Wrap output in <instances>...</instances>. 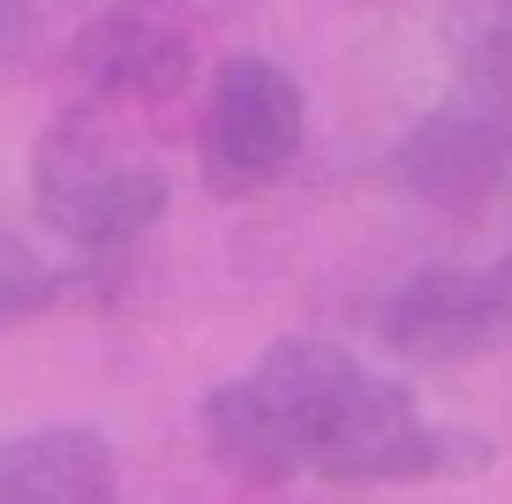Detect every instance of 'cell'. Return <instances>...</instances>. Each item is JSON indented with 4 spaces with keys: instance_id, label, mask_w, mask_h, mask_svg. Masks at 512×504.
Listing matches in <instances>:
<instances>
[{
    "instance_id": "5",
    "label": "cell",
    "mask_w": 512,
    "mask_h": 504,
    "mask_svg": "<svg viewBox=\"0 0 512 504\" xmlns=\"http://www.w3.org/2000/svg\"><path fill=\"white\" fill-rule=\"evenodd\" d=\"M392 174L415 204L445 211V219H475L512 174V113L482 106V98L445 91L392 151Z\"/></svg>"
},
{
    "instance_id": "8",
    "label": "cell",
    "mask_w": 512,
    "mask_h": 504,
    "mask_svg": "<svg viewBox=\"0 0 512 504\" xmlns=\"http://www.w3.org/2000/svg\"><path fill=\"white\" fill-rule=\"evenodd\" d=\"M445 91L512 113V0H452V83Z\"/></svg>"
},
{
    "instance_id": "4",
    "label": "cell",
    "mask_w": 512,
    "mask_h": 504,
    "mask_svg": "<svg viewBox=\"0 0 512 504\" xmlns=\"http://www.w3.org/2000/svg\"><path fill=\"white\" fill-rule=\"evenodd\" d=\"M377 339H384V354H400L415 369L505 354L512 347V249L482 271L430 264L415 279H400L377 309Z\"/></svg>"
},
{
    "instance_id": "6",
    "label": "cell",
    "mask_w": 512,
    "mask_h": 504,
    "mask_svg": "<svg viewBox=\"0 0 512 504\" xmlns=\"http://www.w3.org/2000/svg\"><path fill=\"white\" fill-rule=\"evenodd\" d=\"M0 504H121L113 444L91 422H46L0 437Z\"/></svg>"
},
{
    "instance_id": "7",
    "label": "cell",
    "mask_w": 512,
    "mask_h": 504,
    "mask_svg": "<svg viewBox=\"0 0 512 504\" xmlns=\"http://www.w3.org/2000/svg\"><path fill=\"white\" fill-rule=\"evenodd\" d=\"M196 429H204L211 467L249 482V489H287L294 474H309V452H302V437H294V422L264 399L256 377L211 384L204 407H196Z\"/></svg>"
},
{
    "instance_id": "3",
    "label": "cell",
    "mask_w": 512,
    "mask_h": 504,
    "mask_svg": "<svg viewBox=\"0 0 512 504\" xmlns=\"http://www.w3.org/2000/svg\"><path fill=\"white\" fill-rule=\"evenodd\" d=\"M264 0H113L68 38V68L98 106H174L196 83V31Z\"/></svg>"
},
{
    "instance_id": "9",
    "label": "cell",
    "mask_w": 512,
    "mask_h": 504,
    "mask_svg": "<svg viewBox=\"0 0 512 504\" xmlns=\"http://www.w3.org/2000/svg\"><path fill=\"white\" fill-rule=\"evenodd\" d=\"M83 0H0V83L31 76L61 31H83Z\"/></svg>"
},
{
    "instance_id": "1",
    "label": "cell",
    "mask_w": 512,
    "mask_h": 504,
    "mask_svg": "<svg viewBox=\"0 0 512 504\" xmlns=\"http://www.w3.org/2000/svg\"><path fill=\"white\" fill-rule=\"evenodd\" d=\"M31 204L68 249L113 256L144 241L166 211V166L144 136L121 128V106H68L31 143Z\"/></svg>"
},
{
    "instance_id": "2",
    "label": "cell",
    "mask_w": 512,
    "mask_h": 504,
    "mask_svg": "<svg viewBox=\"0 0 512 504\" xmlns=\"http://www.w3.org/2000/svg\"><path fill=\"white\" fill-rule=\"evenodd\" d=\"M309 136V98L264 53H226L204 83V106H196V174L219 204L241 196H264L272 181L294 174Z\"/></svg>"
}]
</instances>
